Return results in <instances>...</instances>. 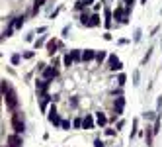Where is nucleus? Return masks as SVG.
<instances>
[{
  "label": "nucleus",
  "instance_id": "nucleus-26",
  "mask_svg": "<svg viewBox=\"0 0 162 147\" xmlns=\"http://www.w3.org/2000/svg\"><path fill=\"white\" fill-rule=\"evenodd\" d=\"M160 110H162V96H158V100H156V112L160 114Z\"/></svg>",
  "mask_w": 162,
  "mask_h": 147
},
{
  "label": "nucleus",
  "instance_id": "nucleus-33",
  "mask_svg": "<svg viewBox=\"0 0 162 147\" xmlns=\"http://www.w3.org/2000/svg\"><path fill=\"white\" fill-rule=\"evenodd\" d=\"M143 2H147V0H143Z\"/></svg>",
  "mask_w": 162,
  "mask_h": 147
},
{
  "label": "nucleus",
  "instance_id": "nucleus-13",
  "mask_svg": "<svg viewBox=\"0 0 162 147\" xmlns=\"http://www.w3.org/2000/svg\"><path fill=\"white\" fill-rule=\"evenodd\" d=\"M96 123H98V126H106V123H107V118H106L104 112H96Z\"/></svg>",
  "mask_w": 162,
  "mask_h": 147
},
{
  "label": "nucleus",
  "instance_id": "nucleus-3",
  "mask_svg": "<svg viewBox=\"0 0 162 147\" xmlns=\"http://www.w3.org/2000/svg\"><path fill=\"white\" fill-rule=\"evenodd\" d=\"M107 69H109V71H121V69H123V63H121L115 55H109V59H107Z\"/></svg>",
  "mask_w": 162,
  "mask_h": 147
},
{
  "label": "nucleus",
  "instance_id": "nucleus-9",
  "mask_svg": "<svg viewBox=\"0 0 162 147\" xmlns=\"http://www.w3.org/2000/svg\"><path fill=\"white\" fill-rule=\"evenodd\" d=\"M94 126H96L94 118H92L90 114H86V116H84V120H82V126H80V128H84V129H92Z\"/></svg>",
  "mask_w": 162,
  "mask_h": 147
},
{
  "label": "nucleus",
  "instance_id": "nucleus-8",
  "mask_svg": "<svg viewBox=\"0 0 162 147\" xmlns=\"http://www.w3.org/2000/svg\"><path fill=\"white\" fill-rule=\"evenodd\" d=\"M123 106H125V98H123V96L115 98V102H113V110H115V114H123Z\"/></svg>",
  "mask_w": 162,
  "mask_h": 147
},
{
  "label": "nucleus",
  "instance_id": "nucleus-17",
  "mask_svg": "<svg viewBox=\"0 0 162 147\" xmlns=\"http://www.w3.org/2000/svg\"><path fill=\"white\" fill-rule=\"evenodd\" d=\"M153 128H147V145H153Z\"/></svg>",
  "mask_w": 162,
  "mask_h": 147
},
{
  "label": "nucleus",
  "instance_id": "nucleus-25",
  "mask_svg": "<svg viewBox=\"0 0 162 147\" xmlns=\"http://www.w3.org/2000/svg\"><path fill=\"white\" fill-rule=\"evenodd\" d=\"M80 24L88 28V16H86V14H82V16H80Z\"/></svg>",
  "mask_w": 162,
  "mask_h": 147
},
{
  "label": "nucleus",
  "instance_id": "nucleus-7",
  "mask_svg": "<svg viewBox=\"0 0 162 147\" xmlns=\"http://www.w3.org/2000/svg\"><path fill=\"white\" fill-rule=\"evenodd\" d=\"M41 71H43V79H45V81H53V79L57 76V71H55V69H51V67H47V65L43 67Z\"/></svg>",
  "mask_w": 162,
  "mask_h": 147
},
{
  "label": "nucleus",
  "instance_id": "nucleus-19",
  "mask_svg": "<svg viewBox=\"0 0 162 147\" xmlns=\"http://www.w3.org/2000/svg\"><path fill=\"white\" fill-rule=\"evenodd\" d=\"M45 2H47V0H35V6H33V14H37V10L41 8Z\"/></svg>",
  "mask_w": 162,
  "mask_h": 147
},
{
  "label": "nucleus",
  "instance_id": "nucleus-11",
  "mask_svg": "<svg viewBox=\"0 0 162 147\" xmlns=\"http://www.w3.org/2000/svg\"><path fill=\"white\" fill-rule=\"evenodd\" d=\"M96 26H100V14H92L88 18V28H96Z\"/></svg>",
  "mask_w": 162,
  "mask_h": 147
},
{
  "label": "nucleus",
  "instance_id": "nucleus-21",
  "mask_svg": "<svg viewBox=\"0 0 162 147\" xmlns=\"http://www.w3.org/2000/svg\"><path fill=\"white\" fill-rule=\"evenodd\" d=\"M139 81H141V73L135 71V73H133V85L137 86V85H139Z\"/></svg>",
  "mask_w": 162,
  "mask_h": 147
},
{
  "label": "nucleus",
  "instance_id": "nucleus-22",
  "mask_svg": "<svg viewBox=\"0 0 162 147\" xmlns=\"http://www.w3.org/2000/svg\"><path fill=\"white\" fill-rule=\"evenodd\" d=\"M125 81H127V76L123 75V73H121V75L117 76V85H119V86H123V85H125Z\"/></svg>",
  "mask_w": 162,
  "mask_h": 147
},
{
  "label": "nucleus",
  "instance_id": "nucleus-30",
  "mask_svg": "<svg viewBox=\"0 0 162 147\" xmlns=\"http://www.w3.org/2000/svg\"><path fill=\"white\" fill-rule=\"evenodd\" d=\"M72 126H74V128H80V126H82V120H80V118H76V120L72 122Z\"/></svg>",
  "mask_w": 162,
  "mask_h": 147
},
{
  "label": "nucleus",
  "instance_id": "nucleus-28",
  "mask_svg": "<svg viewBox=\"0 0 162 147\" xmlns=\"http://www.w3.org/2000/svg\"><path fill=\"white\" fill-rule=\"evenodd\" d=\"M33 55H35V53H33V51H26V53H23V55H22V57H23V59H31Z\"/></svg>",
  "mask_w": 162,
  "mask_h": 147
},
{
  "label": "nucleus",
  "instance_id": "nucleus-29",
  "mask_svg": "<svg viewBox=\"0 0 162 147\" xmlns=\"http://www.w3.org/2000/svg\"><path fill=\"white\" fill-rule=\"evenodd\" d=\"M94 147H106L102 139H94Z\"/></svg>",
  "mask_w": 162,
  "mask_h": 147
},
{
  "label": "nucleus",
  "instance_id": "nucleus-20",
  "mask_svg": "<svg viewBox=\"0 0 162 147\" xmlns=\"http://www.w3.org/2000/svg\"><path fill=\"white\" fill-rule=\"evenodd\" d=\"M20 61H22V55H20V53H14V55H12V65H20Z\"/></svg>",
  "mask_w": 162,
  "mask_h": 147
},
{
  "label": "nucleus",
  "instance_id": "nucleus-12",
  "mask_svg": "<svg viewBox=\"0 0 162 147\" xmlns=\"http://www.w3.org/2000/svg\"><path fill=\"white\" fill-rule=\"evenodd\" d=\"M57 47H59V43H57L55 39H51V41H47V53H49V55H55Z\"/></svg>",
  "mask_w": 162,
  "mask_h": 147
},
{
  "label": "nucleus",
  "instance_id": "nucleus-27",
  "mask_svg": "<svg viewBox=\"0 0 162 147\" xmlns=\"http://www.w3.org/2000/svg\"><path fill=\"white\" fill-rule=\"evenodd\" d=\"M72 63H74V61L70 59V55H65V65H66V67H70Z\"/></svg>",
  "mask_w": 162,
  "mask_h": 147
},
{
  "label": "nucleus",
  "instance_id": "nucleus-10",
  "mask_svg": "<svg viewBox=\"0 0 162 147\" xmlns=\"http://www.w3.org/2000/svg\"><path fill=\"white\" fill-rule=\"evenodd\" d=\"M49 82H51V81H45V79H41V81H37V82H35V88L39 90L41 94H45V90L49 88Z\"/></svg>",
  "mask_w": 162,
  "mask_h": 147
},
{
  "label": "nucleus",
  "instance_id": "nucleus-6",
  "mask_svg": "<svg viewBox=\"0 0 162 147\" xmlns=\"http://www.w3.org/2000/svg\"><path fill=\"white\" fill-rule=\"evenodd\" d=\"M94 57H96V51H94V49H84V53H80V61H84V63L94 61Z\"/></svg>",
  "mask_w": 162,
  "mask_h": 147
},
{
  "label": "nucleus",
  "instance_id": "nucleus-31",
  "mask_svg": "<svg viewBox=\"0 0 162 147\" xmlns=\"http://www.w3.org/2000/svg\"><path fill=\"white\" fill-rule=\"evenodd\" d=\"M43 43H45V39H43V37H41V39H37V41H35V49L39 47V45H43Z\"/></svg>",
  "mask_w": 162,
  "mask_h": 147
},
{
  "label": "nucleus",
  "instance_id": "nucleus-5",
  "mask_svg": "<svg viewBox=\"0 0 162 147\" xmlns=\"http://www.w3.org/2000/svg\"><path fill=\"white\" fill-rule=\"evenodd\" d=\"M8 145L10 147H22L23 145L22 137H20V133H12V135H8Z\"/></svg>",
  "mask_w": 162,
  "mask_h": 147
},
{
  "label": "nucleus",
  "instance_id": "nucleus-32",
  "mask_svg": "<svg viewBox=\"0 0 162 147\" xmlns=\"http://www.w3.org/2000/svg\"><path fill=\"white\" fill-rule=\"evenodd\" d=\"M133 2H135V0H125V4H127V8H131V6H133Z\"/></svg>",
  "mask_w": 162,
  "mask_h": 147
},
{
  "label": "nucleus",
  "instance_id": "nucleus-18",
  "mask_svg": "<svg viewBox=\"0 0 162 147\" xmlns=\"http://www.w3.org/2000/svg\"><path fill=\"white\" fill-rule=\"evenodd\" d=\"M141 37H143V32L137 28V29H135V35H133V41H135V43H139V41H141Z\"/></svg>",
  "mask_w": 162,
  "mask_h": 147
},
{
  "label": "nucleus",
  "instance_id": "nucleus-15",
  "mask_svg": "<svg viewBox=\"0 0 162 147\" xmlns=\"http://www.w3.org/2000/svg\"><path fill=\"white\" fill-rule=\"evenodd\" d=\"M23 20H26L23 16H18V18H16V22H14V29H20V28H22V26H23Z\"/></svg>",
  "mask_w": 162,
  "mask_h": 147
},
{
  "label": "nucleus",
  "instance_id": "nucleus-16",
  "mask_svg": "<svg viewBox=\"0 0 162 147\" xmlns=\"http://www.w3.org/2000/svg\"><path fill=\"white\" fill-rule=\"evenodd\" d=\"M70 59L72 61H80V49H72L70 51Z\"/></svg>",
  "mask_w": 162,
  "mask_h": 147
},
{
  "label": "nucleus",
  "instance_id": "nucleus-14",
  "mask_svg": "<svg viewBox=\"0 0 162 147\" xmlns=\"http://www.w3.org/2000/svg\"><path fill=\"white\" fill-rule=\"evenodd\" d=\"M106 57H107V53H106V51H96V57H94V59H96L98 63H102Z\"/></svg>",
  "mask_w": 162,
  "mask_h": 147
},
{
  "label": "nucleus",
  "instance_id": "nucleus-23",
  "mask_svg": "<svg viewBox=\"0 0 162 147\" xmlns=\"http://www.w3.org/2000/svg\"><path fill=\"white\" fill-rule=\"evenodd\" d=\"M70 126H72V123H70L69 120H61V128L63 129H70Z\"/></svg>",
  "mask_w": 162,
  "mask_h": 147
},
{
  "label": "nucleus",
  "instance_id": "nucleus-1",
  "mask_svg": "<svg viewBox=\"0 0 162 147\" xmlns=\"http://www.w3.org/2000/svg\"><path fill=\"white\" fill-rule=\"evenodd\" d=\"M4 96H6V106H8L10 110L18 108V94H16V90L12 88V86H8V90L4 92Z\"/></svg>",
  "mask_w": 162,
  "mask_h": 147
},
{
  "label": "nucleus",
  "instance_id": "nucleus-4",
  "mask_svg": "<svg viewBox=\"0 0 162 147\" xmlns=\"http://www.w3.org/2000/svg\"><path fill=\"white\" fill-rule=\"evenodd\" d=\"M12 126H14V132H16V133H23V129H26V126H23V120H20L18 114L12 118Z\"/></svg>",
  "mask_w": 162,
  "mask_h": 147
},
{
  "label": "nucleus",
  "instance_id": "nucleus-24",
  "mask_svg": "<svg viewBox=\"0 0 162 147\" xmlns=\"http://www.w3.org/2000/svg\"><path fill=\"white\" fill-rule=\"evenodd\" d=\"M156 116H158V112H147V114H144V118H147V120H154Z\"/></svg>",
  "mask_w": 162,
  "mask_h": 147
},
{
  "label": "nucleus",
  "instance_id": "nucleus-2",
  "mask_svg": "<svg viewBox=\"0 0 162 147\" xmlns=\"http://www.w3.org/2000/svg\"><path fill=\"white\" fill-rule=\"evenodd\" d=\"M129 10H131V8H115V12H113V18L119 20L121 24H127V18H129Z\"/></svg>",
  "mask_w": 162,
  "mask_h": 147
}]
</instances>
